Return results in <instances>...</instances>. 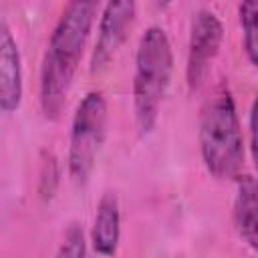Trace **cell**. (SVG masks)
I'll return each mask as SVG.
<instances>
[{"mask_svg": "<svg viewBox=\"0 0 258 258\" xmlns=\"http://www.w3.org/2000/svg\"><path fill=\"white\" fill-rule=\"evenodd\" d=\"M95 2L75 0L69 2L46 44L42 64H40V81H38V99L42 115L50 121H56L67 105L83 50L87 46L93 20H95Z\"/></svg>", "mask_w": 258, "mask_h": 258, "instance_id": "6da1fadb", "label": "cell"}, {"mask_svg": "<svg viewBox=\"0 0 258 258\" xmlns=\"http://www.w3.org/2000/svg\"><path fill=\"white\" fill-rule=\"evenodd\" d=\"M200 153L206 169L218 179H238L244 169V133L236 101L226 83L212 89L200 111Z\"/></svg>", "mask_w": 258, "mask_h": 258, "instance_id": "7a4b0ae2", "label": "cell"}, {"mask_svg": "<svg viewBox=\"0 0 258 258\" xmlns=\"http://www.w3.org/2000/svg\"><path fill=\"white\" fill-rule=\"evenodd\" d=\"M173 73V50L165 28L149 26L139 38L133 75V109L141 135H147L159 117Z\"/></svg>", "mask_w": 258, "mask_h": 258, "instance_id": "3957f363", "label": "cell"}, {"mask_svg": "<svg viewBox=\"0 0 258 258\" xmlns=\"http://www.w3.org/2000/svg\"><path fill=\"white\" fill-rule=\"evenodd\" d=\"M107 101L101 91H89L75 109L69 139V175L75 183H85L95 167L105 139Z\"/></svg>", "mask_w": 258, "mask_h": 258, "instance_id": "277c9868", "label": "cell"}, {"mask_svg": "<svg viewBox=\"0 0 258 258\" xmlns=\"http://www.w3.org/2000/svg\"><path fill=\"white\" fill-rule=\"evenodd\" d=\"M224 38V26L216 12L200 8L189 24V42H187V62H185V81L189 91H198L220 52Z\"/></svg>", "mask_w": 258, "mask_h": 258, "instance_id": "5b68a950", "label": "cell"}, {"mask_svg": "<svg viewBox=\"0 0 258 258\" xmlns=\"http://www.w3.org/2000/svg\"><path fill=\"white\" fill-rule=\"evenodd\" d=\"M135 18V2H109L99 20V34L91 54V73L103 71L123 46Z\"/></svg>", "mask_w": 258, "mask_h": 258, "instance_id": "8992f818", "label": "cell"}, {"mask_svg": "<svg viewBox=\"0 0 258 258\" xmlns=\"http://www.w3.org/2000/svg\"><path fill=\"white\" fill-rule=\"evenodd\" d=\"M22 60L16 38L6 22L0 20V111L14 113L22 103Z\"/></svg>", "mask_w": 258, "mask_h": 258, "instance_id": "52a82bcc", "label": "cell"}, {"mask_svg": "<svg viewBox=\"0 0 258 258\" xmlns=\"http://www.w3.org/2000/svg\"><path fill=\"white\" fill-rule=\"evenodd\" d=\"M121 240V212L119 200L115 194L107 191L97 204L93 228H91V244L95 254L101 258H113Z\"/></svg>", "mask_w": 258, "mask_h": 258, "instance_id": "ba28073f", "label": "cell"}, {"mask_svg": "<svg viewBox=\"0 0 258 258\" xmlns=\"http://www.w3.org/2000/svg\"><path fill=\"white\" fill-rule=\"evenodd\" d=\"M256 210H258V202H256V181L250 173H242L238 177V187H236V196H234V226L236 232L240 236V240L254 252L258 248V236H256Z\"/></svg>", "mask_w": 258, "mask_h": 258, "instance_id": "9c48e42d", "label": "cell"}, {"mask_svg": "<svg viewBox=\"0 0 258 258\" xmlns=\"http://www.w3.org/2000/svg\"><path fill=\"white\" fill-rule=\"evenodd\" d=\"M238 16H240V26H242V42H244V52L248 56V62L256 67L258 62V4L248 0L238 6Z\"/></svg>", "mask_w": 258, "mask_h": 258, "instance_id": "30bf717a", "label": "cell"}, {"mask_svg": "<svg viewBox=\"0 0 258 258\" xmlns=\"http://www.w3.org/2000/svg\"><path fill=\"white\" fill-rule=\"evenodd\" d=\"M54 258H87V242L79 224H71L67 228Z\"/></svg>", "mask_w": 258, "mask_h": 258, "instance_id": "8fae6325", "label": "cell"}]
</instances>
